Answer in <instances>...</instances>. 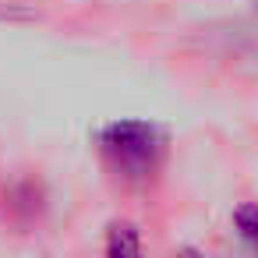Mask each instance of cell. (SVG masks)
Here are the masks:
<instances>
[{
  "label": "cell",
  "mask_w": 258,
  "mask_h": 258,
  "mask_svg": "<svg viewBox=\"0 0 258 258\" xmlns=\"http://www.w3.org/2000/svg\"><path fill=\"white\" fill-rule=\"evenodd\" d=\"M233 223H237V230H240L251 244H258V205H240V209L233 212Z\"/></svg>",
  "instance_id": "cell-3"
},
{
  "label": "cell",
  "mask_w": 258,
  "mask_h": 258,
  "mask_svg": "<svg viewBox=\"0 0 258 258\" xmlns=\"http://www.w3.org/2000/svg\"><path fill=\"white\" fill-rule=\"evenodd\" d=\"M99 142L124 166H152V159H156V152L163 145L159 131L152 124H145V120H117V124L103 127Z\"/></svg>",
  "instance_id": "cell-1"
},
{
  "label": "cell",
  "mask_w": 258,
  "mask_h": 258,
  "mask_svg": "<svg viewBox=\"0 0 258 258\" xmlns=\"http://www.w3.org/2000/svg\"><path fill=\"white\" fill-rule=\"evenodd\" d=\"M142 251V240H138V230L131 223H113L110 226V240H106V254L113 258H131Z\"/></svg>",
  "instance_id": "cell-2"
}]
</instances>
